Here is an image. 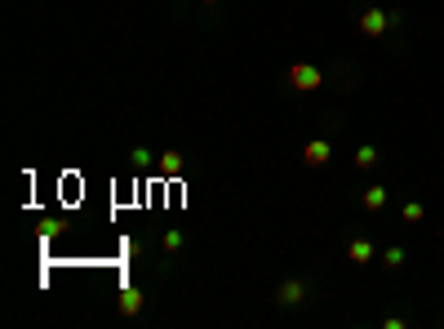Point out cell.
Here are the masks:
<instances>
[{
	"label": "cell",
	"instance_id": "cell-1",
	"mask_svg": "<svg viewBox=\"0 0 444 329\" xmlns=\"http://www.w3.org/2000/svg\"><path fill=\"white\" fill-rule=\"evenodd\" d=\"M395 23H400V14H386V9H360V18H355V27H360L364 41H382Z\"/></svg>",
	"mask_w": 444,
	"mask_h": 329
},
{
	"label": "cell",
	"instance_id": "cell-2",
	"mask_svg": "<svg viewBox=\"0 0 444 329\" xmlns=\"http://www.w3.org/2000/svg\"><path fill=\"white\" fill-rule=\"evenodd\" d=\"M289 84H294L298 93H316L320 84H325V71L311 67V63H294V67H289Z\"/></svg>",
	"mask_w": 444,
	"mask_h": 329
},
{
	"label": "cell",
	"instance_id": "cell-3",
	"mask_svg": "<svg viewBox=\"0 0 444 329\" xmlns=\"http://www.w3.org/2000/svg\"><path fill=\"white\" fill-rule=\"evenodd\" d=\"M307 298H311V285L302 276H289L285 285L276 289V307H298V303H307Z\"/></svg>",
	"mask_w": 444,
	"mask_h": 329
},
{
	"label": "cell",
	"instance_id": "cell-4",
	"mask_svg": "<svg viewBox=\"0 0 444 329\" xmlns=\"http://www.w3.org/2000/svg\"><path fill=\"white\" fill-rule=\"evenodd\" d=\"M373 258H377V245L369 236H355L351 245H347V262H355V267H369Z\"/></svg>",
	"mask_w": 444,
	"mask_h": 329
},
{
	"label": "cell",
	"instance_id": "cell-5",
	"mask_svg": "<svg viewBox=\"0 0 444 329\" xmlns=\"http://www.w3.org/2000/svg\"><path fill=\"white\" fill-rule=\"evenodd\" d=\"M329 156H334V147H329V138H311L307 147H302V161H307L311 169H320V165H329Z\"/></svg>",
	"mask_w": 444,
	"mask_h": 329
},
{
	"label": "cell",
	"instance_id": "cell-6",
	"mask_svg": "<svg viewBox=\"0 0 444 329\" xmlns=\"http://www.w3.org/2000/svg\"><path fill=\"white\" fill-rule=\"evenodd\" d=\"M386 187L382 183H373V187H364V196H360V205H364V214H382L386 209Z\"/></svg>",
	"mask_w": 444,
	"mask_h": 329
},
{
	"label": "cell",
	"instance_id": "cell-7",
	"mask_svg": "<svg viewBox=\"0 0 444 329\" xmlns=\"http://www.w3.org/2000/svg\"><path fill=\"white\" fill-rule=\"evenodd\" d=\"M143 312V294H138V289H125V294H120V316H138Z\"/></svg>",
	"mask_w": 444,
	"mask_h": 329
},
{
	"label": "cell",
	"instance_id": "cell-8",
	"mask_svg": "<svg viewBox=\"0 0 444 329\" xmlns=\"http://www.w3.org/2000/svg\"><path fill=\"white\" fill-rule=\"evenodd\" d=\"M160 174H165V178H178V174H183V156H178V152H165V156H160Z\"/></svg>",
	"mask_w": 444,
	"mask_h": 329
},
{
	"label": "cell",
	"instance_id": "cell-9",
	"mask_svg": "<svg viewBox=\"0 0 444 329\" xmlns=\"http://www.w3.org/2000/svg\"><path fill=\"white\" fill-rule=\"evenodd\" d=\"M377 161H382V156H377V147H373V143H360V152H355V165H360V169H373Z\"/></svg>",
	"mask_w": 444,
	"mask_h": 329
},
{
	"label": "cell",
	"instance_id": "cell-10",
	"mask_svg": "<svg viewBox=\"0 0 444 329\" xmlns=\"http://www.w3.org/2000/svg\"><path fill=\"white\" fill-rule=\"evenodd\" d=\"M400 218L409 223V227H413V223H422V218H427V209H422V201H409V205H404V209H400Z\"/></svg>",
	"mask_w": 444,
	"mask_h": 329
},
{
	"label": "cell",
	"instance_id": "cell-11",
	"mask_svg": "<svg viewBox=\"0 0 444 329\" xmlns=\"http://www.w3.org/2000/svg\"><path fill=\"white\" fill-rule=\"evenodd\" d=\"M382 267H386V271H400V267H404V249H400V245H391V249L382 253Z\"/></svg>",
	"mask_w": 444,
	"mask_h": 329
},
{
	"label": "cell",
	"instance_id": "cell-12",
	"mask_svg": "<svg viewBox=\"0 0 444 329\" xmlns=\"http://www.w3.org/2000/svg\"><path fill=\"white\" fill-rule=\"evenodd\" d=\"M160 245H165V253H178V249L187 245V236H183V231H165V240H160Z\"/></svg>",
	"mask_w": 444,
	"mask_h": 329
},
{
	"label": "cell",
	"instance_id": "cell-13",
	"mask_svg": "<svg viewBox=\"0 0 444 329\" xmlns=\"http://www.w3.org/2000/svg\"><path fill=\"white\" fill-rule=\"evenodd\" d=\"M134 165H138V169L151 165V152H147V147H138V152H134Z\"/></svg>",
	"mask_w": 444,
	"mask_h": 329
},
{
	"label": "cell",
	"instance_id": "cell-14",
	"mask_svg": "<svg viewBox=\"0 0 444 329\" xmlns=\"http://www.w3.org/2000/svg\"><path fill=\"white\" fill-rule=\"evenodd\" d=\"M200 5H218V0H200Z\"/></svg>",
	"mask_w": 444,
	"mask_h": 329
}]
</instances>
